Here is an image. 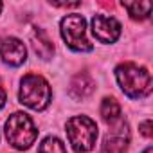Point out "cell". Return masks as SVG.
Returning a JSON list of instances; mask_svg holds the SVG:
<instances>
[{"mask_svg": "<svg viewBox=\"0 0 153 153\" xmlns=\"http://www.w3.org/2000/svg\"><path fill=\"white\" fill-rule=\"evenodd\" d=\"M115 78L121 90L131 99H140L151 92V74L137 63H121L115 68Z\"/></svg>", "mask_w": 153, "mask_h": 153, "instance_id": "obj_1", "label": "cell"}, {"mask_svg": "<svg viewBox=\"0 0 153 153\" xmlns=\"http://www.w3.org/2000/svg\"><path fill=\"white\" fill-rule=\"evenodd\" d=\"M20 103L33 108V110H45L52 99V90L49 81L40 74H27L22 78L20 92H18Z\"/></svg>", "mask_w": 153, "mask_h": 153, "instance_id": "obj_2", "label": "cell"}, {"mask_svg": "<svg viewBox=\"0 0 153 153\" xmlns=\"http://www.w3.org/2000/svg\"><path fill=\"white\" fill-rule=\"evenodd\" d=\"M67 137L76 153H88L97 139V124L87 115H76L67 121Z\"/></svg>", "mask_w": 153, "mask_h": 153, "instance_id": "obj_3", "label": "cell"}, {"mask_svg": "<svg viewBox=\"0 0 153 153\" xmlns=\"http://www.w3.org/2000/svg\"><path fill=\"white\" fill-rule=\"evenodd\" d=\"M6 137L15 149H29L38 139V130L27 114L15 112L6 121Z\"/></svg>", "mask_w": 153, "mask_h": 153, "instance_id": "obj_4", "label": "cell"}, {"mask_svg": "<svg viewBox=\"0 0 153 153\" xmlns=\"http://www.w3.org/2000/svg\"><path fill=\"white\" fill-rule=\"evenodd\" d=\"M61 29V36L65 40V43L76 51V52H90L94 49V45L88 42L87 38V22L81 15H67L61 18L59 24Z\"/></svg>", "mask_w": 153, "mask_h": 153, "instance_id": "obj_5", "label": "cell"}, {"mask_svg": "<svg viewBox=\"0 0 153 153\" xmlns=\"http://www.w3.org/2000/svg\"><path fill=\"white\" fill-rule=\"evenodd\" d=\"M92 33L101 43H114L121 36V24L114 16L96 15L92 18Z\"/></svg>", "mask_w": 153, "mask_h": 153, "instance_id": "obj_6", "label": "cell"}, {"mask_svg": "<svg viewBox=\"0 0 153 153\" xmlns=\"http://www.w3.org/2000/svg\"><path fill=\"white\" fill-rule=\"evenodd\" d=\"M0 58L9 67H20L27 59V49L18 38H6L0 45Z\"/></svg>", "mask_w": 153, "mask_h": 153, "instance_id": "obj_7", "label": "cell"}, {"mask_svg": "<svg viewBox=\"0 0 153 153\" xmlns=\"http://www.w3.org/2000/svg\"><path fill=\"white\" fill-rule=\"evenodd\" d=\"M130 142V131L128 124L124 121H119V128L108 131V135L103 140L101 153H124Z\"/></svg>", "mask_w": 153, "mask_h": 153, "instance_id": "obj_8", "label": "cell"}, {"mask_svg": "<svg viewBox=\"0 0 153 153\" xmlns=\"http://www.w3.org/2000/svg\"><path fill=\"white\" fill-rule=\"evenodd\" d=\"M96 90V83L92 79V76L87 72H79L76 74L74 78L70 79L68 85V96L72 99H87L88 96H92V92Z\"/></svg>", "mask_w": 153, "mask_h": 153, "instance_id": "obj_9", "label": "cell"}, {"mask_svg": "<svg viewBox=\"0 0 153 153\" xmlns=\"http://www.w3.org/2000/svg\"><path fill=\"white\" fill-rule=\"evenodd\" d=\"M31 42H33V49L34 52L42 58V59H51L54 54V43L51 42V38L47 36V33L40 27H34L31 33Z\"/></svg>", "mask_w": 153, "mask_h": 153, "instance_id": "obj_10", "label": "cell"}, {"mask_svg": "<svg viewBox=\"0 0 153 153\" xmlns=\"http://www.w3.org/2000/svg\"><path fill=\"white\" fill-rule=\"evenodd\" d=\"M101 117L108 124H115L121 121V105L115 97H105L101 103Z\"/></svg>", "mask_w": 153, "mask_h": 153, "instance_id": "obj_11", "label": "cell"}, {"mask_svg": "<svg viewBox=\"0 0 153 153\" xmlns=\"http://www.w3.org/2000/svg\"><path fill=\"white\" fill-rule=\"evenodd\" d=\"M123 7L128 11V15L133 20H146L151 11V2H123Z\"/></svg>", "mask_w": 153, "mask_h": 153, "instance_id": "obj_12", "label": "cell"}, {"mask_svg": "<svg viewBox=\"0 0 153 153\" xmlns=\"http://www.w3.org/2000/svg\"><path fill=\"white\" fill-rule=\"evenodd\" d=\"M38 153H67V149L58 137H47L38 146Z\"/></svg>", "mask_w": 153, "mask_h": 153, "instance_id": "obj_13", "label": "cell"}, {"mask_svg": "<svg viewBox=\"0 0 153 153\" xmlns=\"http://www.w3.org/2000/svg\"><path fill=\"white\" fill-rule=\"evenodd\" d=\"M139 130H140V133L144 135V137H148V139H151V121L148 119V121H144V123H140V126H139Z\"/></svg>", "mask_w": 153, "mask_h": 153, "instance_id": "obj_14", "label": "cell"}, {"mask_svg": "<svg viewBox=\"0 0 153 153\" xmlns=\"http://www.w3.org/2000/svg\"><path fill=\"white\" fill-rule=\"evenodd\" d=\"M6 99H7V94H6V88H4L2 81H0V108L6 105Z\"/></svg>", "mask_w": 153, "mask_h": 153, "instance_id": "obj_15", "label": "cell"}, {"mask_svg": "<svg viewBox=\"0 0 153 153\" xmlns=\"http://www.w3.org/2000/svg\"><path fill=\"white\" fill-rule=\"evenodd\" d=\"M51 4H52L54 7H78V6H79V2H67V4H65V2H63V4H58V2H51Z\"/></svg>", "mask_w": 153, "mask_h": 153, "instance_id": "obj_16", "label": "cell"}, {"mask_svg": "<svg viewBox=\"0 0 153 153\" xmlns=\"http://www.w3.org/2000/svg\"><path fill=\"white\" fill-rule=\"evenodd\" d=\"M142 153H153V149H151V148H146V149H144Z\"/></svg>", "mask_w": 153, "mask_h": 153, "instance_id": "obj_17", "label": "cell"}, {"mask_svg": "<svg viewBox=\"0 0 153 153\" xmlns=\"http://www.w3.org/2000/svg\"><path fill=\"white\" fill-rule=\"evenodd\" d=\"M0 11H2V2H0Z\"/></svg>", "mask_w": 153, "mask_h": 153, "instance_id": "obj_18", "label": "cell"}]
</instances>
